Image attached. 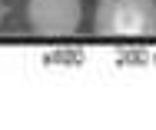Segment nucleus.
<instances>
[{"label":"nucleus","instance_id":"nucleus-1","mask_svg":"<svg viewBox=\"0 0 156 130\" xmlns=\"http://www.w3.org/2000/svg\"><path fill=\"white\" fill-rule=\"evenodd\" d=\"M93 30L100 37H153L156 0H103L96 7Z\"/></svg>","mask_w":156,"mask_h":130},{"label":"nucleus","instance_id":"nucleus-2","mask_svg":"<svg viewBox=\"0 0 156 130\" xmlns=\"http://www.w3.org/2000/svg\"><path fill=\"white\" fill-rule=\"evenodd\" d=\"M27 20L40 37H66L80 24V0H30Z\"/></svg>","mask_w":156,"mask_h":130},{"label":"nucleus","instance_id":"nucleus-3","mask_svg":"<svg viewBox=\"0 0 156 130\" xmlns=\"http://www.w3.org/2000/svg\"><path fill=\"white\" fill-rule=\"evenodd\" d=\"M0 24H3V3H0Z\"/></svg>","mask_w":156,"mask_h":130}]
</instances>
